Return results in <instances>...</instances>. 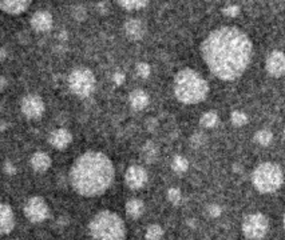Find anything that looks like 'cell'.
<instances>
[{"label":"cell","instance_id":"cell-1","mask_svg":"<svg viewBox=\"0 0 285 240\" xmlns=\"http://www.w3.org/2000/svg\"><path fill=\"white\" fill-rule=\"evenodd\" d=\"M252 46L248 35L234 26L213 30L201 44V56L210 72L221 80H236L251 63Z\"/></svg>","mask_w":285,"mask_h":240},{"label":"cell","instance_id":"cell-2","mask_svg":"<svg viewBox=\"0 0 285 240\" xmlns=\"http://www.w3.org/2000/svg\"><path fill=\"white\" fill-rule=\"evenodd\" d=\"M115 170L107 155L89 151L79 156L70 168V184L86 197L102 195L111 185Z\"/></svg>","mask_w":285,"mask_h":240},{"label":"cell","instance_id":"cell-3","mask_svg":"<svg viewBox=\"0 0 285 240\" xmlns=\"http://www.w3.org/2000/svg\"><path fill=\"white\" fill-rule=\"evenodd\" d=\"M176 98L184 104H197L209 94L207 82L197 71L184 68L176 75L173 83Z\"/></svg>","mask_w":285,"mask_h":240},{"label":"cell","instance_id":"cell-4","mask_svg":"<svg viewBox=\"0 0 285 240\" xmlns=\"http://www.w3.org/2000/svg\"><path fill=\"white\" fill-rule=\"evenodd\" d=\"M93 240H125L126 227L123 220L115 212L99 211L89 224Z\"/></svg>","mask_w":285,"mask_h":240},{"label":"cell","instance_id":"cell-5","mask_svg":"<svg viewBox=\"0 0 285 240\" xmlns=\"http://www.w3.org/2000/svg\"><path fill=\"white\" fill-rule=\"evenodd\" d=\"M284 181L281 168L275 163H261L252 174V183L261 193H272L280 188Z\"/></svg>","mask_w":285,"mask_h":240},{"label":"cell","instance_id":"cell-6","mask_svg":"<svg viewBox=\"0 0 285 240\" xmlns=\"http://www.w3.org/2000/svg\"><path fill=\"white\" fill-rule=\"evenodd\" d=\"M70 91L79 98H87L95 88V76L93 71L86 67L73 69L69 75Z\"/></svg>","mask_w":285,"mask_h":240},{"label":"cell","instance_id":"cell-7","mask_svg":"<svg viewBox=\"0 0 285 240\" xmlns=\"http://www.w3.org/2000/svg\"><path fill=\"white\" fill-rule=\"evenodd\" d=\"M269 230L268 218L263 214L248 215L242 222V232L246 239L260 240L267 235Z\"/></svg>","mask_w":285,"mask_h":240},{"label":"cell","instance_id":"cell-8","mask_svg":"<svg viewBox=\"0 0 285 240\" xmlns=\"http://www.w3.org/2000/svg\"><path fill=\"white\" fill-rule=\"evenodd\" d=\"M24 215L32 223H42L48 216V206L43 197L32 196L24 204Z\"/></svg>","mask_w":285,"mask_h":240},{"label":"cell","instance_id":"cell-9","mask_svg":"<svg viewBox=\"0 0 285 240\" xmlns=\"http://www.w3.org/2000/svg\"><path fill=\"white\" fill-rule=\"evenodd\" d=\"M43 99L38 95H26L20 102V110L23 115L28 119H39L44 112Z\"/></svg>","mask_w":285,"mask_h":240},{"label":"cell","instance_id":"cell-10","mask_svg":"<svg viewBox=\"0 0 285 240\" xmlns=\"http://www.w3.org/2000/svg\"><path fill=\"white\" fill-rule=\"evenodd\" d=\"M125 181L127 187L131 189L142 188L147 183V172L141 166H131L127 168L125 174Z\"/></svg>","mask_w":285,"mask_h":240},{"label":"cell","instance_id":"cell-11","mask_svg":"<svg viewBox=\"0 0 285 240\" xmlns=\"http://www.w3.org/2000/svg\"><path fill=\"white\" fill-rule=\"evenodd\" d=\"M265 68L269 75L280 77L285 75V54L281 51H272L267 58Z\"/></svg>","mask_w":285,"mask_h":240},{"label":"cell","instance_id":"cell-12","mask_svg":"<svg viewBox=\"0 0 285 240\" xmlns=\"http://www.w3.org/2000/svg\"><path fill=\"white\" fill-rule=\"evenodd\" d=\"M48 142L56 150H65L73 142V135H71L69 129L58 128L50 133Z\"/></svg>","mask_w":285,"mask_h":240},{"label":"cell","instance_id":"cell-13","mask_svg":"<svg viewBox=\"0 0 285 240\" xmlns=\"http://www.w3.org/2000/svg\"><path fill=\"white\" fill-rule=\"evenodd\" d=\"M52 15L47 11H38L31 16L30 24L35 31L38 32H47L52 27Z\"/></svg>","mask_w":285,"mask_h":240},{"label":"cell","instance_id":"cell-14","mask_svg":"<svg viewBox=\"0 0 285 240\" xmlns=\"http://www.w3.org/2000/svg\"><path fill=\"white\" fill-rule=\"evenodd\" d=\"M125 34L131 40H139L146 34V24L141 19H129L125 23Z\"/></svg>","mask_w":285,"mask_h":240},{"label":"cell","instance_id":"cell-15","mask_svg":"<svg viewBox=\"0 0 285 240\" xmlns=\"http://www.w3.org/2000/svg\"><path fill=\"white\" fill-rule=\"evenodd\" d=\"M15 227V216L12 208L8 204L0 206V231L3 235H7Z\"/></svg>","mask_w":285,"mask_h":240},{"label":"cell","instance_id":"cell-16","mask_svg":"<svg viewBox=\"0 0 285 240\" xmlns=\"http://www.w3.org/2000/svg\"><path fill=\"white\" fill-rule=\"evenodd\" d=\"M30 0H3L0 1V8L8 15H19L30 7Z\"/></svg>","mask_w":285,"mask_h":240},{"label":"cell","instance_id":"cell-17","mask_svg":"<svg viewBox=\"0 0 285 240\" xmlns=\"http://www.w3.org/2000/svg\"><path fill=\"white\" fill-rule=\"evenodd\" d=\"M129 103L133 110L141 111V110L149 106V95L143 90L131 91L129 95Z\"/></svg>","mask_w":285,"mask_h":240},{"label":"cell","instance_id":"cell-18","mask_svg":"<svg viewBox=\"0 0 285 240\" xmlns=\"http://www.w3.org/2000/svg\"><path fill=\"white\" fill-rule=\"evenodd\" d=\"M30 164L36 172H46L51 167V158L46 152H35L31 156Z\"/></svg>","mask_w":285,"mask_h":240},{"label":"cell","instance_id":"cell-19","mask_svg":"<svg viewBox=\"0 0 285 240\" xmlns=\"http://www.w3.org/2000/svg\"><path fill=\"white\" fill-rule=\"evenodd\" d=\"M125 208L127 216H130L131 219H138L143 215L145 204H143L142 200H139V199H131V200L126 203Z\"/></svg>","mask_w":285,"mask_h":240},{"label":"cell","instance_id":"cell-20","mask_svg":"<svg viewBox=\"0 0 285 240\" xmlns=\"http://www.w3.org/2000/svg\"><path fill=\"white\" fill-rule=\"evenodd\" d=\"M199 123H201V125L205 127V128H213V127H216L217 123H218V115H217L214 111L205 112V114L201 116Z\"/></svg>","mask_w":285,"mask_h":240},{"label":"cell","instance_id":"cell-21","mask_svg":"<svg viewBox=\"0 0 285 240\" xmlns=\"http://www.w3.org/2000/svg\"><path fill=\"white\" fill-rule=\"evenodd\" d=\"M118 5H121L122 8L129 9V11H135V9L145 8L149 3L147 1H141V0H119L117 1Z\"/></svg>","mask_w":285,"mask_h":240},{"label":"cell","instance_id":"cell-22","mask_svg":"<svg viewBox=\"0 0 285 240\" xmlns=\"http://www.w3.org/2000/svg\"><path fill=\"white\" fill-rule=\"evenodd\" d=\"M256 143H259L260 146H269L273 140V133L268 129H260L255 135Z\"/></svg>","mask_w":285,"mask_h":240},{"label":"cell","instance_id":"cell-23","mask_svg":"<svg viewBox=\"0 0 285 240\" xmlns=\"http://www.w3.org/2000/svg\"><path fill=\"white\" fill-rule=\"evenodd\" d=\"M164 236V230L158 224H151L145 232V239L146 240H161Z\"/></svg>","mask_w":285,"mask_h":240},{"label":"cell","instance_id":"cell-24","mask_svg":"<svg viewBox=\"0 0 285 240\" xmlns=\"http://www.w3.org/2000/svg\"><path fill=\"white\" fill-rule=\"evenodd\" d=\"M142 154L145 156L147 162H154L157 159V155H158V148L153 142H146V144L143 146L142 148Z\"/></svg>","mask_w":285,"mask_h":240},{"label":"cell","instance_id":"cell-25","mask_svg":"<svg viewBox=\"0 0 285 240\" xmlns=\"http://www.w3.org/2000/svg\"><path fill=\"white\" fill-rule=\"evenodd\" d=\"M172 168L178 174H181V172H185L189 168V162L181 155H176L173 160H172Z\"/></svg>","mask_w":285,"mask_h":240},{"label":"cell","instance_id":"cell-26","mask_svg":"<svg viewBox=\"0 0 285 240\" xmlns=\"http://www.w3.org/2000/svg\"><path fill=\"white\" fill-rule=\"evenodd\" d=\"M230 121L236 127H241V125H245L248 123V116L242 111H233L230 115Z\"/></svg>","mask_w":285,"mask_h":240},{"label":"cell","instance_id":"cell-27","mask_svg":"<svg viewBox=\"0 0 285 240\" xmlns=\"http://www.w3.org/2000/svg\"><path fill=\"white\" fill-rule=\"evenodd\" d=\"M71 15H73V17L75 20L82 22V20H85L87 17V11L82 4H77L71 8Z\"/></svg>","mask_w":285,"mask_h":240},{"label":"cell","instance_id":"cell-28","mask_svg":"<svg viewBox=\"0 0 285 240\" xmlns=\"http://www.w3.org/2000/svg\"><path fill=\"white\" fill-rule=\"evenodd\" d=\"M181 189L177 188V187H172V188L168 189V200L173 204H178L181 202Z\"/></svg>","mask_w":285,"mask_h":240},{"label":"cell","instance_id":"cell-29","mask_svg":"<svg viewBox=\"0 0 285 240\" xmlns=\"http://www.w3.org/2000/svg\"><path fill=\"white\" fill-rule=\"evenodd\" d=\"M135 69H137V75H138L139 77H142V79H146V77L150 76V72H151L150 65L147 64V63H145V61L138 63L137 67H135Z\"/></svg>","mask_w":285,"mask_h":240},{"label":"cell","instance_id":"cell-30","mask_svg":"<svg viewBox=\"0 0 285 240\" xmlns=\"http://www.w3.org/2000/svg\"><path fill=\"white\" fill-rule=\"evenodd\" d=\"M205 140H206V137L202 132H195L190 137V143L193 147H201L205 143Z\"/></svg>","mask_w":285,"mask_h":240},{"label":"cell","instance_id":"cell-31","mask_svg":"<svg viewBox=\"0 0 285 240\" xmlns=\"http://www.w3.org/2000/svg\"><path fill=\"white\" fill-rule=\"evenodd\" d=\"M222 12H224V15H226V16L234 17V16H237L238 13H240V7L236 4L226 5V7L222 9Z\"/></svg>","mask_w":285,"mask_h":240},{"label":"cell","instance_id":"cell-32","mask_svg":"<svg viewBox=\"0 0 285 240\" xmlns=\"http://www.w3.org/2000/svg\"><path fill=\"white\" fill-rule=\"evenodd\" d=\"M207 214L210 218H218L222 214V208L218 204H210L207 207Z\"/></svg>","mask_w":285,"mask_h":240},{"label":"cell","instance_id":"cell-33","mask_svg":"<svg viewBox=\"0 0 285 240\" xmlns=\"http://www.w3.org/2000/svg\"><path fill=\"white\" fill-rule=\"evenodd\" d=\"M3 170H4V172L8 176H13L16 174V168H15V166H13L11 162H8V160H7L4 163V166H3Z\"/></svg>","mask_w":285,"mask_h":240},{"label":"cell","instance_id":"cell-34","mask_svg":"<svg viewBox=\"0 0 285 240\" xmlns=\"http://www.w3.org/2000/svg\"><path fill=\"white\" fill-rule=\"evenodd\" d=\"M112 80H114V83H115V84L121 86L122 83L125 82V73L121 72V71H117V72L112 75Z\"/></svg>","mask_w":285,"mask_h":240},{"label":"cell","instance_id":"cell-35","mask_svg":"<svg viewBox=\"0 0 285 240\" xmlns=\"http://www.w3.org/2000/svg\"><path fill=\"white\" fill-rule=\"evenodd\" d=\"M5 56H7V51H5V47L0 48V59L5 60Z\"/></svg>","mask_w":285,"mask_h":240},{"label":"cell","instance_id":"cell-36","mask_svg":"<svg viewBox=\"0 0 285 240\" xmlns=\"http://www.w3.org/2000/svg\"><path fill=\"white\" fill-rule=\"evenodd\" d=\"M0 83H1V87H0V90L4 91L5 84H7V80H5V77H4V76H3V77H1V79H0Z\"/></svg>","mask_w":285,"mask_h":240},{"label":"cell","instance_id":"cell-37","mask_svg":"<svg viewBox=\"0 0 285 240\" xmlns=\"http://www.w3.org/2000/svg\"><path fill=\"white\" fill-rule=\"evenodd\" d=\"M5 129V121H1V131H4Z\"/></svg>","mask_w":285,"mask_h":240},{"label":"cell","instance_id":"cell-38","mask_svg":"<svg viewBox=\"0 0 285 240\" xmlns=\"http://www.w3.org/2000/svg\"><path fill=\"white\" fill-rule=\"evenodd\" d=\"M283 223H284V227H285V212H284V216H283Z\"/></svg>","mask_w":285,"mask_h":240},{"label":"cell","instance_id":"cell-39","mask_svg":"<svg viewBox=\"0 0 285 240\" xmlns=\"http://www.w3.org/2000/svg\"><path fill=\"white\" fill-rule=\"evenodd\" d=\"M284 135H285V127H284Z\"/></svg>","mask_w":285,"mask_h":240}]
</instances>
